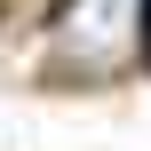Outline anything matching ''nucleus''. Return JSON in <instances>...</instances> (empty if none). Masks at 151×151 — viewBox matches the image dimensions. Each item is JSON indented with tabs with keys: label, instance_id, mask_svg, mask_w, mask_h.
<instances>
[{
	"label": "nucleus",
	"instance_id": "1",
	"mask_svg": "<svg viewBox=\"0 0 151 151\" xmlns=\"http://www.w3.org/2000/svg\"><path fill=\"white\" fill-rule=\"evenodd\" d=\"M143 0H64L56 8V56L72 72H119L135 56Z\"/></svg>",
	"mask_w": 151,
	"mask_h": 151
},
{
	"label": "nucleus",
	"instance_id": "2",
	"mask_svg": "<svg viewBox=\"0 0 151 151\" xmlns=\"http://www.w3.org/2000/svg\"><path fill=\"white\" fill-rule=\"evenodd\" d=\"M143 32H151V0H143Z\"/></svg>",
	"mask_w": 151,
	"mask_h": 151
}]
</instances>
